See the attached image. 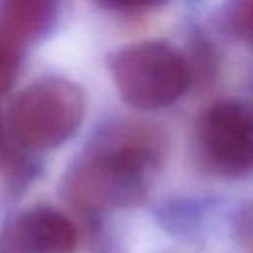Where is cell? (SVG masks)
I'll return each instance as SVG.
<instances>
[{
    "instance_id": "1",
    "label": "cell",
    "mask_w": 253,
    "mask_h": 253,
    "mask_svg": "<svg viewBox=\"0 0 253 253\" xmlns=\"http://www.w3.org/2000/svg\"><path fill=\"white\" fill-rule=\"evenodd\" d=\"M148 132H111L65 174L63 192L83 211L103 213L142 202L158 168L160 150Z\"/></svg>"
},
{
    "instance_id": "2",
    "label": "cell",
    "mask_w": 253,
    "mask_h": 253,
    "mask_svg": "<svg viewBox=\"0 0 253 253\" xmlns=\"http://www.w3.org/2000/svg\"><path fill=\"white\" fill-rule=\"evenodd\" d=\"M107 65L121 99L140 111L176 103L192 81L188 59L160 40L125 45L107 57Z\"/></svg>"
},
{
    "instance_id": "3",
    "label": "cell",
    "mask_w": 253,
    "mask_h": 253,
    "mask_svg": "<svg viewBox=\"0 0 253 253\" xmlns=\"http://www.w3.org/2000/svg\"><path fill=\"white\" fill-rule=\"evenodd\" d=\"M85 117V93L73 81L47 77L28 85L8 113L12 140L26 150L43 152L67 142Z\"/></svg>"
},
{
    "instance_id": "4",
    "label": "cell",
    "mask_w": 253,
    "mask_h": 253,
    "mask_svg": "<svg viewBox=\"0 0 253 253\" xmlns=\"http://www.w3.org/2000/svg\"><path fill=\"white\" fill-rule=\"evenodd\" d=\"M196 140L208 168L221 176L253 172V105L223 99L215 101L198 119Z\"/></svg>"
},
{
    "instance_id": "5",
    "label": "cell",
    "mask_w": 253,
    "mask_h": 253,
    "mask_svg": "<svg viewBox=\"0 0 253 253\" xmlns=\"http://www.w3.org/2000/svg\"><path fill=\"white\" fill-rule=\"evenodd\" d=\"M77 245L73 221L49 206L16 213L0 231V253H77Z\"/></svg>"
},
{
    "instance_id": "6",
    "label": "cell",
    "mask_w": 253,
    "mask_h": 253,
    "mask_svg": "<svg viewBox=\"0 0 253 253\" xmlns=\"http://www.w3.org/2000/svg\"><path fill=\"white\" fill-rule=\"evenodd\" d=\"M63 0H0V43L24 49L47 38L61 16Z\"/></svg>"
},
{
    "instance_id": "7",
    "label": "cell",
    "mask_w": 253,
    "mask_h": 253,
    "mask_svg": "<svg viewBox=\"0 0 253 253\" xmlns=\"http://www.w3.org/2000/svg\"><path fill=\"white\" fill-rule=\"evenodd\" d=\"M221 24L233 38L253 43V0H225Z\"/></svg>"
},
{
    "instance_id": "8",
    "label": "cell",
    "mask_w": 253,
    "mask_h": 253,
    "mask_svg": "<svg viewBox=\"0 0 253 253\" xmlns=\"http://www.w3.org/2000/svg\"><path fill=\"white\" fill-rule=\"evenodd\" d=\"M22 51L0 43V95H4L18 77Z\"/></svg>"
},
{
    "instance_id": "9",
    "label": "cell",
    "mask_w": 253,
    "mask_h": 253,
    "mask_svg": "<svg viewBox=\"0 0 253 253\" xmlns=\"http://www.w3.org/2000/svg\"><path fill=\"white\" fill-rule=\"evenodd\" d=\"M97 2L111 10L132 12V10H148V8L162 6L166 0H97Z\"/></svg>"
}]
</instances>
